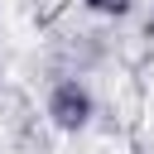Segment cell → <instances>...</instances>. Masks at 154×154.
Here are the masks:
<instances>
[{"mask_svg": "<svg viewBox=\"0 0 154 154\" xmlns=\"http://www.w3.org/2000/svg\"><path fill=\"white\" fill-rule=\"evenodd\" d=\"M96 116V91L82 82V77H58L43 96V120L58 130V135H82Z\"/></svg>", "mask_w": 154, "mask_h": 154, "instance_id": "cell-1", "label": "cell"}, {"mask_svg": "<svg viewBox=\"0 0 154 154\" xmlns=\"http://www.w3.org/2000/svg\"><path fill=\"white\" fill-rule=\"evenodd\" d=\"M87 14H101V19H125L135 10V0H77Z\"/></svg>", "mask_w": 154, "mask_h": 154, "instance_id": "cell-2", "label": "cell"}, {"mask_svg": "<svg viewBox=\"0 0 154 154\" xmlns=\"http://www.w3.org/2000/svg\"><path fill=\"white\" fill-rule=\"evenodd\" d=\"M144 34L154 38V0H149V14H144Z\"/></svg>", "mask_w": 154, "mask_h": 154, "instance_id": "cell-3", "label": "cell"}, {"mask_svg": "<svg viewBox=\"0 0 154 154\" xmlns=\"http://www.w3.org/2000/svg\"><path fill=\"white\" fill-rule=\"evenodd\" d=\"M0 87H5V63H0Z\"/></svg>", "mask_w": 154, "mask_h": 154, "instance_id": "cell-4", "label": "cell"}]
</instances>
